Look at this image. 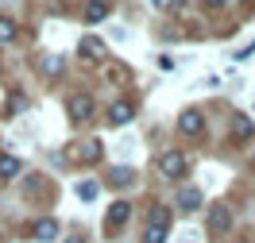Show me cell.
<instances>
[{
	"label": "cell",
	"instance_id": "cell-2",
	"mask_svg": "<svg viewBox=\"0 0 255 243\" xmlns=\"http://www.w3.org/2000/svg\"><path fill=\"white\" fill-rule=\"evenodd\" d=\"M159 174L162 178H182V174H186V155H182V151H166L159 159Z\"/></svg>",
	"mask_w": 255,
	"mask_h": 243
},
{
	"label": "cell",
	"instance_id": "cell-9",
	"mask_svg": "<svg viewBox=\"0 0 255 243\" xmlns=\"http://www.w3.org/2000/svg\"><path fill=\"white\" fill-rule=\"evenodd\" d=\"M228 224H232V216H228V209H224V205H217V209L209 212V228H213V232H224Z\"/></svg>",
	"mask_w": 255,
	"mask_h": 243
},
{
	"label": "cell",
	"instance_id": "cell-23",
	"mask_svg": "<svg viewBox=\"0 0 255 243\" xmlns=\"http://www.w3.org/2000/svg\"><path fill=\"white\" fill-rule=\"evenodd\" d=\"M66 243H81V240H66Z\"/></svg>",
	"mask_w": 255,
	"mask_h": 243
},
{
	"label": "cell",
	"instance_id": "cell-19",
	"mask_svg": "<svg viewBox=\"0 0 255 243\" xmlns=\"http://www.w3.org/2000/svg\"><path fill=\"white\" fill-rule=\"evenodd\" d=\"M78 197H81V201H93V197H97V185H93V181H81V185H78Z\"/></svg>",
	"mask_w": 255,
	"mask_h": 243
},
{
	"label": "cell",
	"instance_id": "cell-22",
	"mask_svg": "<svg viewBox=\"0 0 255 243\" xmlns=\"http://www.w3.org/2000/svg\"><path fill=\"white\" fill-rule=\"evenodd\" d=\"M151 4H155V8H166V4H170V0H151Z\"/></svg>",
	"mask_w": 255,
	"mask_h": 243
},
{
	"label": "cell",
	"instance_id": "cell-4",
	"mask_svg": "<svg viewBox=\"0 0 255 243\" xmlns=\"http://www.w3.org/2000/svg\"><path fill=\"white\" fill-rule=\"evenodd\" d=\"M78 50H81V58H89V62H105V43L93 39V35H85Z\"/></svg>",
	"mask_w": 255,
	"mask_h": 243
},
{
	"label": "cell",
	"instance_id": "cell-3",
	"mask_svg": "<svg viewBox=\"0 0 255 243\" xmlns=\"http://www.w3.org/2000/svg\"><path fill=\"white\" fill-rule=\"evenodd\" d=\"M66 108H70V116L81 120V124H85V120H93V97H85V93H74Z\"/></svg>",
	"mask_w": 255,
	"mask_h": 243
},
{
	"label": "cell",
	"instance_id": "cell-7",
	"mask_svg": "<svg viewBox=\"0 0 255 243\" xmlns=\"http://www.w3.org/2000/svg\"><path fill=\"white\" fill-rule=\"evenodd\" d=\"M39 66H43L47 78H58V74L66 70V58H62V54H43V62H39Z\"/></svg>",
	"mask_w": 255,
	"mask_h": 243
},
{
	"label": "cell",
	"instance_id": "cell-16",
	"mask_svg": "<svg viewBox=\"0 0 255 243\" xmlns=\"http://www.w3.org/2000/svg\"><path fill=\"white\" fill-rule=\"evenodd\" d=\"M97 155H101V143H97V139L81 143V151H78V159H81V162H97Z\"/></svg>",
	"mask_w": 255,
	"mask_h": 243
},
{
	"label": "cell",
	"instance_id": "cell-15",
	"mask_svg": "<svg viewBox=\"0 0 255 243\" xmlns=\"http://www.w3.org/2000/svg\"><path fill=\"white\" fill-rule=\"evenodd\" d=\"M105 78H109L112 85H120V81H128V70H124V66H116V62H105Z\"/></svg>",
	"mask_w": 255,
	"mask_h": 243
},
{
	"label": "cell",
	"instance_id": "cell-17",
	"mask_svg": "<svg viewBox=\"0 0 255 243\" xmlns=\"http://www.w3.org/2000/svg\"><path fill=\"white\" fill-rule=\"evenodd\" d=\"M232 135H236V139H248V135H252V120H248V116H236V120H232Z\"/></svg>",
	"mask_w": 255,
	"mask_h": 243
},
{
	"label": "cell",
	"instance_id": "cell-20",
	"mask_svg": "<svg viewBox=\"0 0 255 243\" xmlns=\"http://www.w3.org/2000/svg\"><path fill=\"white\" fill-rule=\"evenodd\" d=\"M252 54H255V43H248V47H244V50H240V54H236V58H252Z\"/></svg>",
	"mask_w": 255,
	"mask_h": 243
},
{
	"label": "cell",
	"instance_id": "cell-14",
	"mask_svg": "<svg viewBox=\"0 0 255 243\" xmlns=\"http://www.w3.org/2000/svg\"><path fill=\"white\" fill-rule=\"evenodd\" d=\"M131 178H135V174H131L128 166H116V170L109 174V181H112V185H120V189H124V185H131Z\"/></svg>",
	"mask_w": 255,
	"mask_h": 243
},
{
	"label": "cell",
	"instance_id": "cell-21",
	"mask_svg": "<svg viewBox=\"0 0 255 243\" xmlns=\"http://www.w3.org/2000/svg\"><path fill=\"white\" fill-rule=\"evenodd\" d=\"M224 0H205V8H221Z\"/></svg>",
	"mask_w": 255,
	"mask_h": 243
},
{
	"label": "cell",
	"instance_id": "cell-6",
	"mask_svg": "<svg viewBox=\"0 0 255 243\" xmlns=\"http://www.w3.org/2000/svg\"><path fill=\"white\" fill-rule=\"evenodd\" d=\"M109 0H89L85 4V23H101V19H109Z\"/></svg>",
	"mask_w": 255,
	"mask_h": 243
},
{
	"label": "cell",
	"instance_id": "cell-8",
	"mask_svg": "<svg viewBox=\"0 0 255 243\" xmlns=\"http://www.w3.org/2000/svg\"><path fill=\"white\" fill-rule=\"evenodd\" d=\"M128 216H131V205H128V201H116V205L109 209V228H120Z\"/></svg>",
	"mask_w": 255,
	"mask_h": 243
},
{
	"label": "cell",
	"instance_id": "cell-5",
	"mask_svg": "<svg viewBox=\"0 0 255 243\" xmlns=\"http://www.w3.org/2000/svg\"><path fill=\"white\" fill-rule=\"evenodd\" d=\"M201 124H205V120H201V112H197V108H190V112H182V120H178V131H182V135H197V131H201Z\"/></svg>",
	"mask_w": 255,
	"mask_h": 243
},
{
	"label": "cell",
	"instance_id": "cell-13",
	"mask_svg": "<svg viewBox=\"0 0 255 243\" xmlns=\"http://www.w3.org/2000/svg\"><path fill=\"white\" fill-rule=\"evenodd\" d=\"M109 120L116 124V128H120V124H128V120H131V104H128V100H120V104H112Z\"/></svg>",
	"mask_w": 255,
	"mask_h": 243
},
{
	"label": "cell",
	"instance_id": "cell-11",
	"mask_svg": "<svg viewBox=\"0 0 255 243\" xmlns=\"http://www.w3.org/2000/svg\"><path fill=\"white\" fill-rule=\"evenodd\" d=\"M35 236H39V240H54V236H58V224H54L50 216H43V220H35Z\"/></svg>",
	"mask_w": 255,
	"mask_h": 243
},
{
	"label": "cell",
	"instance_id": "cell-10",
	"mask_svg": "<svg viewBox=\"0 0 255 243\" xmlns=\"http://www.w3.org/2000/svg\"><path fill=\"white\" fill-rule=\"evenodd\" d=\"M19 174V159L16 155H0V178L8 181V178H16Z\"/></svg>",
	"mask_w": 255,
	"mask_h": 243
},
{
	"label": "cell",
	"instance_id": "cell-12",
	"mask_svg": "<svg viewBox=\"0 0 255 243\" xmlns=\"http://www.w3.org/2000/svg\"><path fill=\"white\" fill-rule=\"evenodd\" d=\"M178 205H182V209H201V193H197V189H190V185H186V189H182V193H178Z\"/></svg>",
	"mask_w": 255,
	"mask_h": 243
},
{
	"label": "cell",
	"instance_id": "cell-18",
	"mask_svg": "<svg viewBox=\"0 0 255 243\" xmlns=\"http://www.w3.org/2000/svg\"><path fill=\"white\" fill-rule=\"evenodd\" d=\"M8 39H16V23L8 16H0V43H8Z\"/></svg>",
	"mask_w": 255,
	"mask_h": 243
},
{
	"label": "cell",
	"instance_id": "cell-1",
	"mask_svg": "<svg viewBox=\"0 0 255 243\" xmlns=\"http://www.w3.org/2000/svg\"><path fill=\"white\" fill-rule=\"evenodd\" d=\"M166 228H170V212L162 209H151V220H147V236H143V243H162L166 240Z\"/></svg>",
	"mask_w": 255,
	"mask_h": 243
}]
</instances>
